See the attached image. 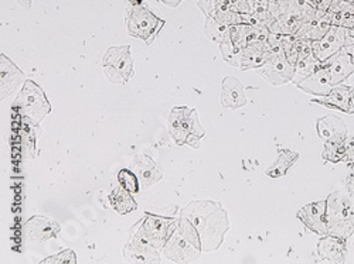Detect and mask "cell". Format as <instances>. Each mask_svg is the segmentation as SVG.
<instances>
[{"label": "cell", "instance_id": "cell-1", "mask_svg": "<svg viewBox=\"0 0 354 264\" xmlns=\"http://www.w3.org/2000/svg\"><path fill=\"white\" fill-rule=\"evenodd\" d=\"M196 227L203 252L217 250L230 230V219L221 203L214 201H193L180 211Z\"/></svg>", "mask_w": 354, "mask_h": 264}, {"label": "cell", "instance_id": "cell-2", "mask_svg": "<svg viewBox=\"0 0 354 264\" xmlns=\"http://www.w3.org/2000/svg\"><path fill=\"white\" fill-rule=\"evenodd\" d=\"M165 257L171 263H194L201 254L200 236L193 223L179 215V223L163 247Z\"/></svg>", "mask_w": 354, "mask_h": 264}, {"label": "cell", "instance_id": "cell-3", "mask_svg": "<svg viewBox=\"0 0 354 264\" xmlns=\"http://www.w3.org/2000/svg\"><path fill=\"white\" fill-rule=\"evenodd\" d=\"M329 234L348 239L354 234V190L332 192L326 199Z\"/></svg>", "mask_w": 354, "mask_h": 264}, {"label": "cell", "instance_id": "cell-4", "mask_svg": "<svg viewBox=\"0 0 354 264\" xmlns=\"http://www.w3.org/2000/svg\"><path fill=\"white\" fill-rule=\"evenodd\" d=\"M167 130L177 145H190L192 149H200V140L205 136L197 110L187 106L173 108L170 110Z\"/></svg>", "mask_w": 354, "mask_h": 264}, {"label": "cell", "instance_id": "cell-5", "mask_svg": "<svg viewBox=\"0 0 354 264\" xmlns=\"http://www.w3.org/2000/svg\"><path fill=\"white\" fill-rule=\"evenodd\" d=\"M125 21L129 34L135 39L143 40L146 45L153 44L166 23L147 9V6L142 3V0H138V2L132 0L131 8L127 10Z\"/></svg>", "mask_w": 354, "mask_h": 264}, {"label": "cell", "instance_id": "cell-6", "mask_svg": "<svg viewBox=\"0 0 354 264\" xmlns=\"http://www.w3.org/2000/svg\"><path fill=\"white\" fill-rule=\"evenodd\" d=\"M12 109L16 112V114L28 119L35 125H39L51 112V105L41 86L32 79H27L24 85H21V90Z\"/></svg>", "mask_w": 354, "mask_h": 264}, {"label": "cell", "instance_id": "cell-7", "mask_svg": "<svg viewBox=\"0 0 354 264\" xmlns=\"http://www.w3.org/2000/svg\"><path fill=\"white\" fill-rule=\"evenodd\" d=\"M177 223H179V218L176 216H163L146 212L145 216L133 227H131L129 233L138 234L139 238L149 242L156 249L163 250Z\"/></svg>", "mask_w": 354, "mask_h": 264}, {"label": "cell", "instance_id": "cell-8", "mask_svg": "<svg viewBox=\"0 0 354 264\" xmlns=\"http://www.w3.org/2000/svg\"><path fill=\"white\" fill-rule=\"evenodd\" d=\"M102 67L104 74L111 83H128L135 74L131 47L121 45L108 48L102 58Z\"/></svg>", "mask_w": 354, "mask_h": 264}, {"label": "cell", "instance_id": "cell-9", "mask_svg": "<svg viewBox=\"0 0 354 264\" xmlns=\"http://www.w3.org/2000/svg\"><path fill=\"white\" fill-rule=\"evenodd\" d=\"M268 61L261 68L258 74L263 77L270 83L279 86L288 82H292L295 78V67L289 64L283 51H267Z\"/></svg>", "mask_w": 354, "mask_h": 264}, {"label": "cell", "instance_id": "cell-10", "mask_svg": "<svg viewBox=\"0 0 354 264\" xmlns=\"http://www.w3.org/2000/svg\"><path fill=\"white\" fill-rule=\"evenodd\" d=\"M60 225L55 221L43 216L35 215L28 221H26L23 227L24 239L30 243H44L60 233Z\"/></svg>", "mask_w": 354, "mask_h": 264}, {"label": "cell", "instance_id": "cell-11", "mask_svg": "<svg viewBox=\"0 0 354 264\" xmlns=\"http://www.w3.org/2000/svg\"><path fill=\"white\" fill-rule=\"evenodd\" d=\"M347 36V30L342 26H332L330 30L324 34L320 40L313 41L312 50L317 61L326 63L328 60L337 54L343 45Z\"/></svg>", "mask_w": 354, "mask_h": 264}, {"label": "cell", "instance_id": "cell-12", "mask_svg": "<svg viewBox=\"0 0 354 264\" xmlns=\"http://www.w3.org/2000/svg\"><path fill=\"white\" fill-rule=\"evenodd\" d=\"M297 218L306 226V229L319 234V236H326V234H329L326 201H317L305 205L302 210L298 211Z\"/></svg>", "mask_w": 354, "mask_h": 264}, {"label": "cell", "instance_id": "cell-13", "mask_svg": "<svg viewBox=\"0 0 354 264\" xmlns=\"http://www.w3.org/2000/svg\"><path fill=\"white\" fill-rule=\"evenodd\" d=\"M124 258L128 263H160V250L138 234L129 233V239L124 249Z\"/></svg>", "mask_w": 354, "mask_h": 264}, {"label": "cell", "instance_id": "cell-14", "mask_svg": "<svg viewBox=\"0 0 354 264\" xmlns=\"http://www.w3.org/2000/svg\"><path fill=\"white\" fill-rule=\"evenodd\" d=\"M320 263H344L347 258V239L326 234L317 243Z\"/></svg>", "mask_w": 354, "mask_h": 264}, {"label": "cell", "instance_id": "cell-15", "mask_svg": "<svg viewBox=\"0 0 354 264\" xmlns=\"http://www.w3.org/2000/svg\"><path fill=\"white\" fill-rule=\"evenodd\" d=\"M0 78H2V99L10 97L27 81L26 74L5 54L0 55Z\"/></svg>", "mask_w": 354, "mask_h": 264}, {"label": "cell", "instance_id": "cell-16", "mask_svg": "<svg viewBox=\"0 0 354 264\" xmlns=\"http://www.w3.org/2000/svg\"><path fill=\"white\" fill-rule=\"evenodd\" d=\"M297 86L305 94H309L313 97L329 95L332 88H333L329 68L326 67V64H323V67L320 70H317L315 74H312L306 79L298 82Z\"/></svg>", "mask_w": 354, "mask_h": 264}, {"label": "cell", "instance_id": "cell-17", "mask_svg": "<svg viewBox=\"0 0 354 264\" xmlns=\"http://www.w3.org/2000/svg\"><path fill=\"white\" fill-rule=\"evenodd\" d=\"M248 103L244 85L235 77H225L221 83V105L223 108L240 109Z\"/></svg>", "mask_w": 354, "mask_h": 264}, {"label": "cell", "instance_id": "cell-18", "mask_svg": "<svg viewBox=\"0 0 354 264\" xmlns=\"http://www.w3.org/2000/svg\"><path fill=\"white\" fill-rule=\"evenodd\" d=\"M133 167L136 168V174L142 183L143 188L151 187L159 183L163 179V168L155 160L145 154L138 156L133 161Z\"/></svg>", "mask_w": 354, "mask_h": 264}, {"label": "cell", "instance_id": "cell-19", "mask_svg": "<svg viewBox=\"0 0 354 264\" xmlns=\"http://www.w3.org/2000/svg\"><path fill=\"white\" fill-rule=\"evenodd\" d=\"M267 43H250L247 44L239 57V68L243 71L261 68L268 61V52L265 48Z\"/></svg>", "mask_w": 354, "mask_h": 264}, {"label": "cell", "instance_id": "cell-20", "mask_svg": "<svg viewBox=\"0 0 354 264\" xmlns=\"http://www.w3.org/2000/svg\"><path fill=\"white\" fill-rule=\"evenodd\" d=\"M351 92H353L351 86L337 85V86L332 88L329 95L317 97V99H312L310 102L324 106V108H329V109L340 110L343 113H348V103H350Z\"/></svg>", "mask_w": 354, "mask_h": 264}, {"label": "cell", "instance_id": "cell-21", "mask_svg": "<svg viewBox=\"0 0 354 264\" xmlns=\"http://www.w3.org/2000/svg\"><path fill=\"white\" fill-rule=\"evenodd\" d=\"M332 26H333L332 14L329 12L323 13L319 10L317 16L315 19H312L310 21H308L302 26V28L297 33V36L310 40V41H317L330 30Z\"/></svg>", "mask_w": 354, "mask_h": 264}, {"label": "cell", "instance_id": "cell-22", "mask_svg": "<svg viewBox=\"0 0 354 264\" xmlns=\"http://www.w3.org/2000/svg\"><path fill=\"white\" fill-rule=\"evenodd\" d=\"M323 64H326V67L329 68L333 86L342 85L343 81H346L354 72V65L350 63V58L343 48L337 54H335L330 60Z\"/></svg>", "mask_w": 354, "mask_h": 264}, {"label": "cell", "instance_id": "cell-23", "mask_svg": "<svg viewBox=\"0 0 354 264\" xmlns=\"http://www.w3.org/2000/svg\"><path fill=\"white\" fill-rule=\"evenodd\" d=\"M301 159L299 153L292 152L289 149H278V157L274 164L265 171V174L271 179H281L290 170V167Z\"/></svg>", "mask_w": 354, "mask_h": 264}, {"label": "cell", "instance_id": "cell-24", "mask_svg": "<svg viewBox=\"0 0 354 264\" xmlns=\"http://www.w3.org/2000/svg\"><path fill=\"white\" fill-rule=\"evenodd\" d=\"M109 202L112 210L120 215H128L138 208V203L132 196V192L124 187H118L109 194Z\"/></svg>", "mask_w": 354, "mask_h": 264}, {"label": "cell", "instance_id": "cell-25", "mask_svg": "<svg viewBox=\"0 0 354 264\" xmlns=\"http://www.w3.org/2000/svg\"><path fill=\"white\" fill-rule=\"evenodd\" d=\"M317 136L324 141L337 136V134H347V128L340 117L335 114L324 116L316 122Z\"/></svg>", "mask_w": 354, "mask_h": 264}, {"label": "cell", "instance_id": "cell-26", "mask_svg": "<svg viewBox=\"0 0 354 264\" xmlns=\"http://www.w3.org/2000/svg\"><path fill=\"white\" fill-rule=\"evenodd\" d=\"M347 134H337L324 143V149L322 152V159L330 163L344 161V139Z\"/></svg>", "mask_w": 354, "mask_h": 264}, {"label": "cell", "instance_id": "cell-27", "mask_svg": "<svg viewBox=\"0 0 354 264\" xmlns=\"http://www.w3.org/2000/svg\"><path fill=\"white\" fill-rule=\"evenodd\" d=\"M39 125H35L28 119L26 122H21L20 126V139H21V145L24 148L26 153H28L32 159L36 157V143L39 139Z\"/></svg>", "mask_w": 354, "mask_h": 264}, {"label": "cell", "instance_id": "cell-28", "mask_svg": "<svg viewBox=\"0 0 354 264\" xmlns=\"http://www.w3.org/2000/svg\"><path fill=\"white\" fill-rule=\"evenodd\" d=\"M323 67V63L317 61L315 55L306 57L304 60H301L297 67H295V78H293V83L297 85L298 82L306 79L308 77H310L312 74H315L317 70H320Z\"/></svg>", "mask_w": 354, "mask_h": 264}, {"label": "cell", "instance_id": "cell-29", "mask_svg": "<svg viewBox=\"0 0 354 264\" xmlns=\"http://www.w3.org/2000/svg\"><path fill=\"white\" fill-rule=\"evenodd\" d=\"M228 27L230 26H227V24L218 21L217 19L209 16L207 20H205V24H204V32H205V34H207L209 39H212L214 43L220 44L223 41L227 30H228Z\"/></svg>", "mask_w": 354, "mask_h": 264}, {"label": "cell", "instance_id": "cell-30", "mask_svg": "<svg viewBox=\"0 0 354 264\" xmlns=\"http://www.w3.org/2000/svg\"><path fill=\"white\" fill-rule=\"evenodd\" d=\"M118 183H120L121 187L128 190L132 194H136L140 191V180L138 177V174H135L129 168H122L118 172Z\"/></svg>", "mask_w": 354, "mask_h": 264}, {"label": "cell", "instance_id": "cell-31", "mask_svg": "<svg viewBox=\"0 0 354 264\" xmlns=\"http://www.w3.org/2000/svg\"><path fill=\"white\" fill-rule=\"evenodd\" d=\"M77 256L71 249H66L55 256H50L40 261V264H75Z\"/></svg>", "mask_w": 354, "mask_h": 264}, {"label": "cell", "instance_id": "cell-32", "mask_svg": "<svg viewBox=\"0 0 354 264\" xmlns=\"http://www.w3.org/2000/svg\"><path fill=\"white\" fill-rule=\"evenodd\" d=\"M344 161L354 163V136L344 139Z\"/></svg>", "mask_w": 354, "mask_h": 264}, {"label": "cell", "instance_id": "cell-33", "mask_svg": "<svg viewBox=\"0 0 354 264\" xmlns=\"http://www.w3.org/2000/svg\"><path fill=\"white\" fill-rule=\"evenodd\" d=\"M343 50H344V52L348 55L350 63L354 65V37H353V36H350V34L346 36Z\"/></svg>", "mask_w": 354, "mask_h": 264}, {"label": "cell", "instance_id": "cell-34", "mask_svg": "<svg viewBox=\"0 0 354 264\" xmlns=\"http://www.w3.org/2000/svg\"><path fill=\"white\" fill-rule=\"evenodd\" d=\"M335 0H316V8L317 10L323 12V13H328L330 6L333 5Z\"/></svg>", "mask_w": 354, "mask_h": 264}, {"label": "cell", "instance_id": "cell-35", "mask_svg": "<svg viewBox=\"0 0 354 264\" xmlns=\"http://www.w3.org/2000/svg\"><path fill=\"white\" fill-rule=\"evenodd\" d=\"M348 188L354 190V163H351L350 170H348V175H347V181H346Z\"/></svg>", "mask_w": 354, "mask_h": 264}, {"label": "cell", "instance_id": "cell-36", "mask_svg": "<svg viewBox=\"0 0 354 264\" xmlns=\"http://www.w3.org/2000/svg\"><path fill=\"white\" fill-rule=\"evenodd\" d=\"M159 2L165 3L169 8H176V6H179L182 3V0H159Z\"/></svg>", "mask_w": 354, "mask_h": 264}, {"label": "cell", "instance_id": "cell-37", "mask_svg": "<svg viewBox=\"0 0 354 264\" xmlns=\"http://www.w3.org/2000/svg\"><path fill=\"white\" fill-rule=\"evenodd\" d=\"M348 114H354V90L350 97V103H348Z\"/></svg>", "mask_w": 354, "mask_h": 264}, {"label": "cell", "instance_id": "cell-38", "mask_svg": "<svg viewBox=\"0 0 354 264\" xmlns=\"http://www.w3.org/2000/svg\"><path fill=\"white\" fill-rule=\"evenodd\" d=\"M17 3H20L23 8H26V9H30L32 8V3H33V0H17Z\"/></svg>", "mask_w": 354, "mask_h": 264}, {"label": "cell", "instance_id": "cell-39", "mask_svg": "<svg viewBox=\"0 0 354 264\" xmlns=\"http://www.w3.org/2000/svg\"><path fill=\"white\" fill-rule=\"evenodd\" d=\"M347 34H350V36H353V37H354V24L348 28V30H347Z\"/></svg>", "mask_w": 354, "mask_h": 264}, {"label": "cell", "instance_id": "cell-40", "mask_svg": "<svg viewBox=\"0 0 354 264\" xmlns=\"http://www.w3.org/2000/svg\"><path fill=\"white\" fill-rule=\"evenodd\" d=\"M309 2H312V3H315V5H316V0H309Z\"/></svg>", "mask_w": 354, "mask_h": 264}, {"label": "cell", "instance_id": "cell-41", "mask_svg": "<svg viewBox=\"0 0 354 264\" xmlns=\"http://www.w3.org/2000/svg\"><path fill=\"white\" fill-rule=\"evenodd\" d=\"M353 236H354V234H353Z\"/></svg>", "mask_w": 354, "mask_h": 264}]
</instances>
